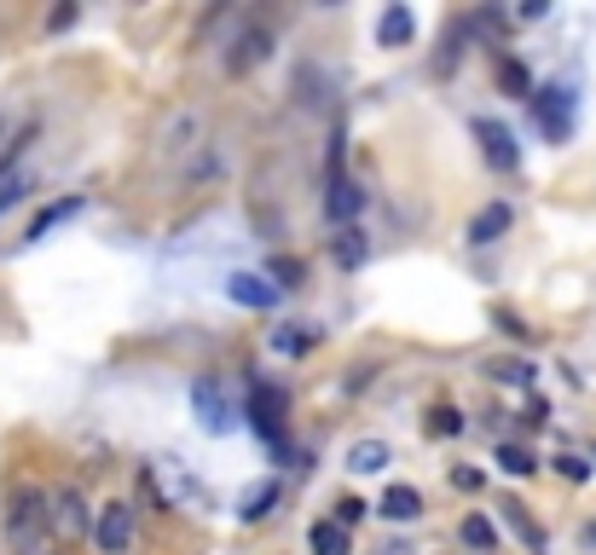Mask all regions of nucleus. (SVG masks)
<instances>
[{"mask_svg": "<svg viewBox=\"0 0 596 555\" xmlns=\"http://www.w3.org/2000/svg\"><path fill=\"white\" fill-rule=\"evenodd\" d=\"M203 151H209V111H203V105H180L174 116H162V128L151 139V180L186 185V174L197 169Z\"/></svg>", "mask_w": 596, "mask_h": 555, "instance_id": "nucleus-1", "label": "nucleus"}, {"mask_svg": "<svg viewBox=\"0 0 596 555\" xmlns=\"http://www.w3.org/2000/svg\"><path fill=\"white\" fill-rule=\"evenodd\" d=\"M47 532H53L47 492H41V486H18L12 498H7V544H12V555L47 550Z\"/></svg>", "mask_w": 596, "mask_h": 555, "instance_id": "nucleus-2", "label": "nucleus"}, {"mask_svg": "<svg viewBox=\"0 0 596 555\" xmlns=\"http://www.w3.org/2000/svg\"><path fill=\"white\" fill-rule=\"evenodd\" d=\"M573 105H580V93H573L568 81L532 88V122H539V134L550 139V146H568L573 139Z\"/></svg>", "mask_w": 596, "mask_h": 555, "instance_id": "nucleus-3", "label": "nucleus"}, {"mask_svg": "<svg viewBox=\"0 0 596 555\" xmlns=\"http://www.w3.org/2000/svg\"><path fill=\"white\" fill-rule=\"evenodd\" d=\"M250 428L261 435V446L273 451L278 463H290V435H284V388H250Z\"/></svg>", "mask_w": 596, "mask_h": 555, "instance_id": "nucleus-4", "label": "nucleus"}, {"mask_svg": "<svg viewBox=\"0 0 596 555\" xmlns=\"http://www.w3.org/2000/svg\"><path fill=\"white\" fill-rule=\"evenodd\" d=\"M157 475H162V486H169V504L174 509H192V516H209V509H215V492L192 475L186 458H162Z\"/></svg>", "mask_w": 596, "mask_h": 555, "instance_id": "nucleus-5", "label": "nucleus"}, {"mask_svg": "<svg viewBox=\"0 0 596 555\" xmlns=\"http://www.w3.org/2000/svg\"><path fill=\"white\" fill-rule=\"evenodd\" d=\"M192 417L203 435H232L238 417H232V400H226V388L215 377H197L192 382Z\"/></svg>", "mask_w": 596, "mask_h": 555, "instance_id": "nucleus-6", "label": "nucleus"}, {"mask_svg": "<svg viewBox=\"0 0 596 555\" xmlns=\"http://www.w3.org/2000/svg\"><path fill=\"white\" fill-rule=\"evenodd\" d=\"M469 134H475V146H481V157L492 162L498 174H516L522 169V146H516V134L504 128V122H492V116H475L469 122Z\"/></svg>", "mask_w": 596, "mask_h": 555, "instance_id": "nucleus-7", "label": "nucleus"}, {"mask_svg": "<svg viewBox=\"0 0 596 555\" xmlns=\"http://www.w3.org/2000/svg\"><path fill=\"white\" fill-rule=\"evenodd\" d=\"M134 532H139L134 504H105V509H99V521H93V539H99V550H105V555H128L134 550Z\"/></svg>", "mask_w": 596, "mask_h": 555, "instance_id": "nucleus-8", "label": "nucleus"}, {"mask_svg": "<svg viewBox=\"0 0 596 555\" xmlns=\"http://www.w3.org/2000/svg\"><path fill=\"white\" fill-rule=\"evenodd\" d=\"M359 209H365V185L359 180H324V220L331 226H354L359 220Z\"/></svg>", "mask_w": 596, "mask_h": 555, "instance_id": "nucleus-9", "label": "nucleus"}, {"mask_svg": "<svg viewBox=\"0 0 596 555\" xmlns=\"http://www.w3.org/2000/svg\"><path fill=\"white\" fill-rule=\"evenodd\" d=\"M47 516H53V532H58V539H81V532L93 527V516H88V504H81L76 486L53 492V498H47Z\"/></svg>", "mask_w": 596, "mask_h": 555, "instance_id": "nucleus-10", "label": "nucleus"}, {"mask_svg": "<svg viewBox=\"0 0 596 555\" xmlns=\"http://www.w3.org/2000/svg\"><path fill=\"white\" fill-rule=\"evenodd\" d=\"M498 516H504V527L522 539V550H527V555H545V550H550V539H545L539 516H532V509H527L522 498H498Z\"/></svg>", "mask_w": 596, "mask_h": 555, "instance_id": "nucleus-11", "label": "nucleus"}, {"mask_svg": "<svg viewBox=\"0 0 596 555\" xmlns=\"http://www.w3.org/2000/svg\"><path fill=\"white\" fill-rule=\"evenodd\" d=\"M266 53H273V30L250 24V30H243V35L232 41V53H226V76H250Z\"/></svg>", "mask_w": 596, "mask_h": 555, "instance_id": "nucleus-12", "label": "nucleus"}, {"mask_svg": "<svg viewBox=\"0 0 596 555\" xmlns=\"http://www.w3.org/2000/svg\"><path fill=\"white\" fill-rule=\"evenodd\" d=\"M226 296H232L238 307H255V313H266V307L278 301V290L261 273H232V278H226Z\"/></svg>", "mask_w": 596, "mask_h": 555, "instance_id": "nucleus-13", "label": "nucleus"}, {"mask_svg": "<svg viewBox=\"0 0 596 555\" xmlns=\"http://www.w3.org/2000/svg\"><path fill=\"white\" fill-rule=\"evenodd\" d=\"M509 220H516V209H509V203H486V209L469 220V243H475V250H486V243H498L504 232H509Z\"/></svg>", "mask_w": 596, "mask_h": 555, "instance_id": "nucleus-14", "label": "nucleus"}, {"mask_svg": "<svg viewBox=\"0 0 596 555\" xmlns=\"http://www.w3.org/2000/svg\"><path fill=\"white\" fill-rule=\"evenodd\" d=\"M411 35H417V18H411V7H400V0H394V7H382V18H377V47L394 53V47H405Z\"/></svg>", "mask_w": 596, "mask_h": 555, "instance_id": "nucleus-15", "label": "nucleus"}, {"mask_svg": "<svg viewBox=\"0 0 596 555\" xmlns=\"http://www.w3.org/2000/svg\"><path fill=\"white\" fill-rule=\"evenodd\" d=\"M81 209H88V203H81V197H58V203H47V209H41V215L30 220V232H24V243H41V238H53L58 226H65V220H76Z\"/></svg>", "mask_w": 596, "mask_h": 555, "instance_id": "nucleus-16", "label": "nucleus"}, {"mask_svg": "<svg viewBox=\"0 0 596 555\" xmlns=\"http://www.w3.org/2000/svg\"><path fill=\"white\" fill-rule=\"evenodd\" d=\"M278 498H284V481H278V475H266V481H255V486L238 498V516H243V521H266Z\"/></svg>", "mask_w": 596, "mask_h": 555, "instance_id": "nucleus-17", "label": "nucleus"}, {"mask_svg": "<svg viewBox=\"0 0 596 555\" xmlns=\"http://www.w3.org/2000/svg\"><path fill=\"white\" fill-rule=\"evenodd\" d=\"M365 255H371V238H365V226H359V220H354V226H336V266H342V273H359Z\"/></svg>", "mask_w": 596, "mask_h": 555, "instance_id": "nucleus-18", "label": "nucleus"}, {"mask_svg": "<svg viewBox=\"0 0 596 555\" xmlns=\"http://www.w3.org/2000/svg\"><path fill=\"white\" fill-rule=\"evenodd\" d=\"M377 509H382L388 521H417V516H423V492H417V486H388Z\"/></svg>", "mask_w": 596, "mask_h": 555, "instance_id": "nucleus-19", "label": "nucleus"}, {"mask_svg": "<svg viewBox=\"0 0 596 555\" xmlns=\"http://www.w3.org/2000/svg\"><path fill=\"white\" fill-rule=\"evenodd\" d=\"M492 76H498V88H504L509 99H532V76H527V65H522V58L498 53V58H492Z\"/></svg>", "mask_w": 596, "mask_h": 555, "instance_id": "nucleus-20", "label": "nucleus"}, {"mask_svg": "<svg viewBox=\"0 0 596 555\" xmlns=\"http://www.w3.org/2000/svg\"><path fill=\"white\" fill-rule=\"evenodd\" d=\"M388 458H394L388 440H354V451H347V469H354V475H382Z\"/></svg>", "mask_w": 596, "mask_h": 555, "instance_id": "nucleus-21", "label": "nucleus"}, {"mask_svg": "<svg viewBox=\"0 0 596 555\" xmlns=\"http://www.w3.org/2000/svg\"><path fill=\"white\" fill-rule=\"evenodd\" d=\"M35 139H41V128L30 122V128H18V134L7 139V146H0V180H12V174H18V162L30 157V146H35Z\"/></svg>", "mask_w": 596, "mask_h": 555, "instance_id": "nucleus-22", "label": "nucleus"}, {"mask_svg": "<svg viewBox=\"0 0 596 555\" xmlns=\"http://www.w3.org/2000/svg\"><path fill=\"white\" fill-rule=\"evenodd\" d=\"M492 463H498L504 475H532V469H539V458H532L527 446H509V440L492 446Z\"/></svg>", "mask_w": 596, "mask_h": 555, "instance_id": "nucleus-23", "label": "nucleus"}, {"mask_svg": "<svg viewBox=\"0 0 596 555\" xmlns=\"http://www.w3.org/2000/svg\"><path fill=\"white\" fill-rule=\"evenodd\" d=\"M307 550H313V555H347V532L336 521H313V532H307Z\"/></svg>", "mask_w": 596, "mask_h": 555, "instance_id": "nucleus-24", "label": "nucleus"}, {"mask_svg": "<svg viewBox=\"0 0 596 555\" xmlns=\"http://www.w3.org/2000/svg\"><path fill=\"white\" fill-rule=\"evenodd\" d=\"M24 197H35V174H30V169H18L12 180H0V220H7Z\"/></svg>", "mask_w": 596, "mask_h": 555, "instance_id": "nucleus-25", "label": "nucleus"}, {"mask_svg": "<svg viewBox=\"0 0 596 555\" xmlns=\"http://www.w3.org/2000/svg\"><path fill=\"white\" fill-rule=\"evenodd\" d=\"M266 278H273V290H301L307 266L296 255H273V261H266Z\"/></svg>", "mask_w": 596, "mask_h": 555, "instance_id": "nucleus-26", "label": "nucleus"}, {"mask_svg": "<svg viewBox=\"0 0 596 555\" xmlns=\"http://www.w3.org/2000/svg\"><path fill=\"white\" fill-rule=\"evenodd\" d=\"M458 532H463V544H469V550H481V555L498 550V527H492L486 516H463V527H458Z\"/></svg>", "mask_w": 596, "mask_h": 555, "instance_id": "nucleus-27", "label": "nucleus"}, {"mask_svg": "<svg viewBox=\"0 0 596 555\" xmlns=\"http://www.w3.org/2000/svg\"><path fill=\"white\" fill-rule=\"evenodd\" d=\"M486 377L504 382V388H532V365H527V359H492Z\"/></svg>", "mask_w": 596, "mask_h": 555, "instance_id": "nucleus-28", "label": "nucleus"}, {"mask_svg": "<svg viewBox=\"0 0 596 555\" xmlns=\"http://www.w3.org/2000/svg\"><path fill=\"white\" fill-rule=\"evenodd\" d=\"M273 347H278V354H307V347H319V331H313V324H296V331L284 324V331L273 336Z\"/></svg>", "mask_w": 596, "mask_h": 555, "instance_id": "nucleus-29", "label": "nucleus"}, {"mask_svg": "<svg viewBox=\"0 0 596 555\" xmlns=\"http://www.w3.org/2000/svg\"><path fill=\"white\" fill-rule=\"evenodd\" d=\"M428 435H435V440L463 435V411L458 405H435V411H428Z\"/></svg>", "mask_w": 596, "mask_h": 555, "instance_id": "nucleus-30", "label": "nucleus"}, {"mask_svg": "<svg viewBox=\"0 0 596 555\" xmlns=\"http://www.w3.org/2000/svg\"><path fill=\"white\" fill-rule=\"evenodd\" d=\"M365 509H371L365 498H336V516H331V521H336L342 532H354V527L365 521Z\"/></svg>", "mask_w": 596, "mask_h": 555, "instance_id": "nucleus-31", "label": "nucleus"}, {"mask_svg": "<svg viewBox=\"0 0 596 555\" xmlns=\"http://www.w3.org/2000/svg\"><path fill=\"white\" fill-rule=\"evenodd\" d=\"M557 475H562V481H585L591 463H585V458H568V451H562V458H557Z\"/></svg>", "mask_w": 596, "mask_h": 555, "instance_id": "nucleus-32", "label": "nucleus"}, {"mask_svg": "<svg viewBox=\"0 0 596 555\" xmlns=\"http://www.w3.org/2000/svg\"><path fill=\"white\" fill-rule=\"evenodd\" d=\"M76 18H81V7H53V12H47V30L58 35V30H70Z\"/></svg>", "mask_w": 596, "mask_h": 555, "instance_id": "nucleus-33", "label": "nucleus"}, {"mask_svg": "<svg viewBox=\"0 0 596 555\" xmlns=\"http://www.w3.org/2000/svg\"><path fill=\"white\" fill-rule=\"evenodd\" d=\"M451 486H458V492H475V486H481V469H451Z\"/></svg>", "mask_w": 596, "mask_h": 555, "instance_id": "nucleus-34", "label": "nucleus"}, {"mask_svg": "<svg viewBox=\"0 0 596 555\" xmlns=\"http://www.w3.org/2000/svg\"><path fill=\"white\" fill-rule=\"evenodd\" d=\"M585 539H591V544H596V527H591V532H585Z\"/></svg>", "mask_w": 596, "mask_h": 555, "instance_id": "nucleus-35", "label": "nucleus"}, {"mask_svg": "<svg viewBox=\"0 0 596 555\" xmlns=\"http://www.w3.org/2000/svg\"><path fill=\"white\" fill-rule=\"evenodd\" d=\"M35 555H53V550H35Z\"/></svg>", "mask_w": 596, "mask_h": 555, "instance_id": "nucleus-36", "label": "nucleus"}]
</instances>
